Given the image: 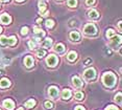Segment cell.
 <instances>
[{
	"label": "cell",
	"mask_w": 122,
	"mask_h": 110,
	"mask_svg": "<svg viewBox=\"0 0 122 110\" xmlns=\"http://www.w3.org/2000/svg\"><path fill=\"white\" fill-rule=\"evenodd\" d=\"M75 98H76V100H78V101L82 100V98H84V93H82V92H80V91H77L75 93Z\"/></svg>",
	"instance_id": "cell-23"
},
{
	"label": "cell",
	"mask_w": 122,
	"mask_h": 110,
	"mask_svg": "<svg viewBox=\"0 0 122 110\" xmlns=\"http://www.w3.org/2000/svg\"><path fill=\"white\" fill-rule=\"evenodd\" d=\"M47 64H48V66L50 67H53L57 64V62H59V59H57V57H55L54 55H49L48 57H47Z\"/></svg>",
	"instance_id": "cell-4"
},
{
	"label": "cell",
	"mask_w": 122,
	"mask_h": 110,
	"mask_svg": "<svg viewBox=\"0 0 122 110\" xmlns=\"http://www.w3.org/2000/svg\"><path fill=\"white\" fill-rule=\"evenodd\" d=\"M37 22H38V23H40V22H42V18H41V19H38Z\"/></svg>",
	"instance_id": "cell-39"
},
{
	"label": "cell",
	"mask_w": 122,
	"mask_h": 110,
	"mask_svg": "<svg viewBox=\"0 0 122 110\" xmlns=\"http://www.w3.org/2000/svg\"><path fill=\"white\" fill-rule=\"evenodd\" d=\"M113 42H114V43H120V42H121V37L120 36H117L116 38L113 39Z\"/></svg>",
	"instance_id": "cell-31"
},
{
	"label": "cell",
	"mask_w": 122,
	"mask_h": 110,
	"mask_svg": "<svg viewBox=\"0 0 122 110\" xmlns=\"http://www.w3.org/2000/svg\"><path fill=\"white\" fill-rule=\"evenodd\" d=\"M0 1H2V2H6V1H9V0H0Z\"/></svg>",
	"instance_id": "cell-40"
},
{
	"label": "cell",
	"mask_w": 122,
	"mask_h": 110,
	"mask_svg": "<svg viewBox=\"0 0 122 110\" xmlns=\"http://www.w3.org/2000/svg\"><path fill=\"white\" fill-rule=\"evenodd\" d=\"M17 1H23V0H17Z\"/></svg>",
	"instance_id": "cell-43"
},
{
	"label": "cell",
	"mask_w": 122,
	"mask_h": 110,
	"mask_svg": "<svg viewBox=\"0 0 122 110\" xmlns=\"http://www.w3.org/2000/svg\"><path fill=\"white\" fill-rule=\"evenodd\" d=\"M3 62H4V64H10V59H6V58H4V59H3Z\"/></svg>",
	"instance_id": "cell-34"
},
{
	"label": "cell",
	"mask_w": 122,
	"mask_h": 110,
	"mask_svg": "<svg viewBox=\"0 0 122 110\" xmlns=\"http://www.w3.org/2000/svg\"><path fill=\"white\" fill-rule=\"evenodd\" d=\"M4 75V70L3 69H0V75Z\"/></svg>",
	"instance_id": "cell-36"
},
{
	"label": "cell",
	"mask_w": 122,
	"mask_h": 110,
	"mask_svg": "<svg viewBox=\"0 0 122 110\" xmlns=\"http://www.w3.org/2000/svg\"><path fill=\"white\" fill-rule=\"evenodd\" d=\"M105 110H118V109L116 108L115 106H112V105H111V106H109V107H107V108H105Z\"/></svg>",
	"instance_id": "cell-33"
},
{
	"label": "cell",
	"mask_w": 122,
	"mask_h": 110,
	"mask_svg": "<svg viewBox=\"0 0 122 110\" xmlns=\"http://www.w3.org/2000/svg\"><path fill=\"white\" fill-rule=\"evenodd\" d=\"M0 21L3 24H10V21H12V18H10V16L7 15V14H2L1 17H0Z\"/></svg>",
	"instance_id": "cell-6"
},
{
	"label": "cell",
	"mask_w": 122,
	"mask_h": 110,
	"mask_svg": "<svg viewBox=\"0 0 122 110\" xmlns=\"http://www.w3.org/2000/svg\"><path fill=\"white\" fill-rule=\"evenodd\" d=\"M2 32V29H1V26H0V33H1Z\"/></svg>",
	"instance_id": "cell-42"
},
{
	"label": "cell",
	"mask_w": 122,
	"mask_h": 110,
	"mask_svg": "<svg viewBox=\"0 0 122 110\" xmlns=\"http://www.w3.org/2000/svg\"><path fill=\"white\" fill-rule=\"evenodd\" d=\"M71 97V90L70 89H64L62 92V98L64 100H69Z\"/></svg>",
	"instance_id": "cell-12"
},
{
	"label": "cell",
	"mask_w": 122,
	"mask_h": 110,
	"mask_svg": "<svg viewBox=\"0 0 122 110\" xmlns=\"http://www.w3.org/2000/svg\"><path fill=\"white\" fill-rule=\"evenodd\" d=\"M48 94H49V97H51V98H57V97H59V89H57L55 86L49 87Z\"/></svg>",
	"instance_id": "cell-5"
},
{
	"label": "cell",
	"mask_w": 122,
	"mask_h": 110,
	"mask_svg": "<svg viewBox=\"0 0 122 110\" xmlns=\"http://www.w3.org/2000/svg\"><path fill=\"white\" fill-rule=\"evenodd\" d=\"M116 81L117 79L113 72H105L102 75V82L107 87H113L116 84Z\"/></svg>",
	"instance_id": "cell-1"
},
{
	"label": "cell",
	"mask_w": 122,
	"mask_h": 110,
	"mask_svg": "<svg viewBox=\"0 0 122 110\" xmlns=\"http://www.w3.org/2000/svg\"><path fill=\"white\" fill-rule=\"evenodd\" d=\"M28 34V27L27 26H24V27H22L21 29V35H23V36H25Z\"/></svg>",
	"instance_id": "cell-28"
},
{
	"label": "cell",
	"mask_w": 122,
	"mask_h": 110,
	"mask_svg": "<svg viewBox=\"0 0 122 110\" xmlns=\"http://www.w3.org/2000/svg\"><path fill=\"white\" fill-rule=\"evenodd\" d=\"M36 42H34L32 40H30V41H28V46H29V48L30 49H34V48H36Z\"/></svg>",
	"instance_id": "cell-29"
},
{
	"label": "cell",
	"mask_w": 122,
	"mask_h": 110,
	"mask_svg": "<svg viewBox=\"0 0 122 110\" xmlns=\"http://www.w3.org/2000/svg\"><path fill=\"white\" fill-rule=\"evenodd\" d=\"M121 97H122V94L120 93V92H119V93L115 97V101H116V102H117L118 104H121Z\"/></svg>",
	"instance_id": "cell-30"
},
{
	"label": "cell",
	"mask_w": 122,
	"mask_h": 110,
	"mask_svg": "<svg viewBox=\"0 0 122 110\" xmlns=\"http://www.w3.org/2000/svg\"><path fill=\"white\" fill-rule=\"evenodd\" d=\"M94 2H95V0H86V3L88 5H92L94 4Z\"/></svg>",
	"instance_id": "cell-32"
},
{
	"label": "cell",
	"mask_w": 122,
	"mask_h": 110,
	"mask_svg": "<svg viewBox=\"0 0 122 110\" xmlns=\"http://www.w3.org/2000/svg\"><path fill=\"white\" fill-rule=\"evenodd\" d=\"M64 49H65V46H64L62 43H59V44H56L54 46V50L55 52H63Z\"/></svg>",
	"instance_id": "cell-18"
},
{
	"label": "cell",
	"mask_w": 122,
	"mask_h": 110,
	"mask_svg": "<svg viewBox=\"0 0 122 110\" xmlns=\"http://www.w3.org/2000/svg\"><path fill=\"white\" fill-rule=\"evenodd\" d=\"M88 15H89V17H90V18H92V19H97V18L99 17L98 13H97L95 10H91V11H89Z\"/></svg>",
	"instance_id": "cell-14"
},
{
	"label": "cell",
	"mask_w": 122,
	"mask_h": 110,
	"mask_svg": "<svg viewBox=\"0 0 122 110\" xmlns=\"http://www.w3.org/2000/svg\"><path fill=\"white\" fill-rule=\"evenodd\" d=\"M10 85V80L9 79H1L0 80V87L1 88H7Z\"/></svg>",
	"instance_id": "cell-10"
},
{
	"label": "cell",
	"mask_w": 122,
	"mask_h": 110,
	"mask_svg": "<svg viewBox=\"0 0 122 110\" xmlns=\"http://www.w3.org/2000/svg\"><path fill=\"white\" fill-rule=\"evenodd\" d=\"M72 82H73V85L75 86V87H77V88H79V87L82 86L81 80H80L78 77H76V75H74V77L72 78Z\"/></svg>",
	"instance_id": "cell-8"
},
{
	"label": "cell",
	"mask_w": 122,
	"mask_h": 110,
	"mask_svg": "<svg viewBox=\"0 0 122 110\" xmlns=\"http://www.w3.org/2000/svg\"><path fill=\"white\" fill-rule=\"evenodd\" d=\"M48 15H49V12H46V13H45V14H44V15H43V16H44V17H47V16H48Z\"/></svg>",
	"instance_id": "cell-38"
},
{
	"label": "cell",
	"mask_w": 122,
	"mask_h": 110,
	"mask_svg": "<svg viewBox=\"0 0 122 110\" xmlns=\"http://www.w3.org/2000/svg\"><path fill=\"white\" fill-rule=\"evenodd\" d=\"M46 55V50L45 49H39L38 52H37V57H39V58H43L44 56Z\"/></svg>",
	"instance_id": "cell-21"
},
{
	"label": "cell",
	"mask_w": 122,
	"mask_h": 110,
	"mask_svg": "<svg viewBox=\"0 0 122 110\" xmlns=\"http://www.w3.org/2000/svg\"><path fill=\"white\" fill-rule=\"evenodd\" d=\"M18 110H24V109H23V108H22V107H20V108H19Z\"/></svg>",
	"instance_id": "cell-41"
},
{
	"label": "cell",
	"mask_w": 122,
	"mask_h": 110,
	"mask_svg": "<svg viewBox=\"0 0 122 110\" xmlns=\"http://www.w3.org/2000/svg\"><path fill=\"white\" fill-rule=\"evenodd\" d=\"M38 5H39V11H40V13H43V12H45L46 11V4L44 3V2L40 1Z\"/></svg>",
	"instance_id": "cell-20"
},
{
	"label": "cell",
	"mask_w": 122,
	"mask_h": 110,
	"mask_svg": "<svg viewBox=\"0 0 122 110\" xmlns=\"http://www.w3.org/2000/svg\"><path fill=\"white\" fill-rule=\"evenodd\" d=\"M85 78L87 80H93V79L96 78V71L94 68H88L84 73Z\"/></svg>",
	"instance_id": "cell-3"
},
{
	"label": "cell",
	"mask_w": 122,
	"mask_h": 110,
	"mask_svg": "<svg viewBox=\"0 0 122 110\" xmlns=\"http://www.w3.org/2000/svg\"><path fill=\"white\" fill-rule=\"evenodd\" d=\"M17 43V38H16L15 36H12L10 37V38H7V44L10 45V46H13V45H15Z\"/></svg>",
	"instance_id": "cell-16"
},
{
	"label": "cell",
	"mask_w": 122,
	"mask_h": 110,
	"mask_svg": "<svg viewBox=\"0 0 122 110\" xmlns=\"http://www.w3.org/2000/svg\"><path fill=\"white\" fill-rule=\"evenodd\" d=\"M0 44L1 45H6L7 44V38L4 36L0 37Z\"/></svg>",
	"instance_id": "cell-24"
},
{
	"label": "cell",
	"mask_w": 122,
	"mask_h": 110,
	"mask_svg": "<svg viewBox=\"0 0 122 110\" xmlns=\"http://www.w3.org/2000/svg\"><path fill=\"white\" fill-rule=\"evenodd\" d=\"M53 25H54L53 20H47L46 21V26L48 27V29H51V27H53Z\"/></svg>",
	"instance_id": "cell-26"
},
{
	"label": "cell",
	"mask_w": 122,
	"mask_h": 110,
	"mask_svg": "<svg viewBox=\"0 0 122 110\" xmlns=\"http://www.w3.org/2000/svg\"><path fill=\"white\" fill-rule=\"evenodd\" d=\"M24 64H25L26 67H31L34 66V59L30 56H27V57L24 59Z\"/></svg>",
	"instance_id": "cell-9"
},
{
	"label": "cell",
	"mask_w": 122,
	"mask_h": 110,
	"mask_svg": "<svg viewBox=\"0 0 122 110\" xmlns=\"http://www.w3.org/2000/svg\"><path fill=\"white\" fill-rule=\"evenodd\" d=\"M84 32H85V34H87V35H95V34L97 33V29H96V26L94 24L88 23L85 26Z\"/></svg>",
	"instance_id": "cell-2"
},
{
	"label": "cell",
	"mask_w": 122,
	"mask_h": 110,
	"mask_svg": "<svg viewBox=\"0 0 122 110\" xmlns=\"http://www.w3.org/2000/svg\"><path fill=\"white\" fill-rule=\"evenodd\" d=\"M34 30H35V34H36V36L38 37V38H37L38 40H37V41H39V40H40V38H41V37L45 36V33H44V32H43V30L41 29H39V27H35V29H34Z\"/></svg>",
	"instance_id": "cell-11"
},
{
	"label": "cell",
	"mask_w": 122,
	"mask_h": 110,
	"mask_svg": "<svg viewBox=\"0 0 122 110\" xmlns=\"http://www.w3.org/2000/svg\"><path fill=\"white\" fill-rule=\"evenodd\" d=\"M92 62V60H90V59H88L87 61H86V64H89V63H91Z\"/></svg>",
	"instance_id": "cell-37"
},
{
	"label": "cell",
	"mask_w": 122,
	"mask_h": 110,
	"mask_svg": "<svg viewBox=\"0 0 122 110\" xmlns=\"http://www.w3.org/2000/svg\"><path fill=\"white\" fill-rule=\"evenodd\" d=\"M75 110H85V108L82 106H77L75 108Z\"/></svg>",
	"instance_id": "cell-35"
},
{
	"label": "cell",
	"mask_w": 122,
	"mask_h": 110,
	"mask_svg": "<svg viewBox=\"0 0 122 110\" xmlns=\"http://www.w3.org/2000/svg\"><path fill=\"white\" fill-rule=\"evenodd\" d=\"M68 5L70 7H75L77 5V0H68Z\"/></svg>",
	"instance_id": "cell-22"
},
{
	"label": "cell",
	"mask_w": 122,
	"mask_h": 110,
	"mask_svg": "<svg viewBox=\"0 0 122 110\" xmlns=\"http://www.w3.org/2000/svg\"><path fill=\"white\" fill-rule=\"evenodd\" d=\"M44 106H45V108H46V109H52V108H53V104H52L51 102H49V101L45 102Z\"/></svg>",
	"instance_id": "cell-25"
},
{
	"label": "cell",
	"mask_w": 122,
	"mask_h": 110,
	"mask_svg": "<svg viewBox=\"0 0 122 110\" xmlns=\"http://www.w3.org/2000/svg\"><path fill=\"white\" fill-rule=\"evenodd\" d=\"M67 57H68V60L72 62V61H75V60H76L77 55H76V52H70L68 53Z\"/></svg>",
	"instance_id": "cell-15"
},
{
	"label": "cell",
	"mask_w": 122,
	"mask_h": 110,
	"mask_svg": "<svg viewBox=\"0 0 122 110\" xmlns=\"http://www.w3.org/2000/svg\"><path fill=\"white\" fill-rule=\"evenodd\" d=\"M51 45H52V40L50 38H46L45 40L42 42V46L43 47H47V48H48V47H50Z\"/></svg>",
	"instance_id": "cell-13"
},
{
	"label": "cell",
	"mask_w": 122,
	"mask_h": 110,
	"mask_svg": "<svg viewBox=\"0 0 122 110\" xmlns=\"http://www.w3.org/2000/svg\"><path fill=\"white\" fill-rule=\"evenodd\" d=\"M35 105H36V101L34 98H30L25 103V107H27V108H32V107H35Z\"/></svg>",
	"instance_id": "cell-19"
},
{
	"label": "cell",
	"mask_w": 122,
	"mask_h": 110,
	"mask_svg": "<svg viewBox=\"0 0 122 110\" xmlns=\"http://www.w3.org/2000/svg\"><path fill=\"white\" fill-rule=\"evenodd\" d=\"M3 107L6 109H9V110H13L14 107H15V103H14L12 100L7 98V100H5L3 102Z\"/></svg>",
	"instance_id": "cell-7"
},
{
	"label": "cell",
	"mask_w": 122,
	"mask_h": 110,
	"mask_svg": "<svg viewBox=\"0 0 122 110\" xmlns=\"http://www.w3.org/2000/svg\"><path fill=\"white\" fill-rule=\"evenodd\" d=\"M113 36H115V32H114L113 29H107V38H112Z\"/></svg>",
	"instance_id": "cell-27"
},
{
	"label": "cell",
	"mask_w": 122,
	"mask_h": 110,
	"mask_svg": "<svg viewBox=\"0 0 122 110\" xmlns=\"http://www.w3.org/2000/svg\"><path fill=\"white\" fill-rule=\"evenodd\" d=\"M70 38H71L73 41H78L79 38H80V36H79V34L77 33V32H71Z\"/></svg>",
	"instance_id": "cell-17"
}]
</instances>
